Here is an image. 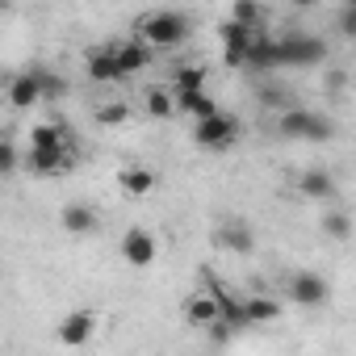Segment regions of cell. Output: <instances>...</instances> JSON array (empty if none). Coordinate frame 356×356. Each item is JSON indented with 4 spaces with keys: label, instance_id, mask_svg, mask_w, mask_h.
Segmentation results:
<instances>
[{
    "label": "cell",
    "instance_id": "obj_1",
    "mask_svg": "<svg viewBox=\"0 0 356 356\" xmlns=\"http://www.w3.org/2000/svg\"><path fill=\"white\" fill-rule=\"evenodd\" d=\"M193 34V17L181 13V9H155L147 17H138V42L155 55V51H172V47H181L185 38Z\"/></svg>",
    "mask_w": 356,
    "mask_h": 356
},
{
    "label": "cell",
    "instance_id": "obj_2",
    "mask_svg": "<svg viewBox=\"0 0 356 356\" xmlns=\"http://www.w3.org/2000/svg\"><path fill=\"white\" fill-rule=\"evenodd\" d=\"M239 134H243V122L235 113H227V109H218L206 122H193V143L202 151H231L239 143Z\"/></svg>",
    "mask_w": 356,
    "mask_h": 356
},
{
    "label": "cell",
    "instance_id": "obj_3",
    "mask_svg": "<svg viewBox=\"0 0 356 356\" xmlns=\"http://www.w3.org/2000/svg\"><path fill=\"white\" fill-rule=\"evenodd\" d=\"M327 59V42L314 34H281L277 38V67H314Z\"/></svg>",
    "mask_w": 356,
    "mask_h": 356
},
{
    "label": "cell",
    "instance_id": "obj_4",
    "mask_svg": "<svg viewBox=\"0 0 356 356\" xmlns=\"http://www.w3.org/2000/svg\"><path fill=\"white\" fill-rule=\"evenodd\" d=\"M277 130L285 134V138H306V143H327L331 134H335V122L331 118H323V113H310V109H289V113H281V122H277Z\"/></svg>",
    "mask_w": 356,
    "mask_h": 356
},
{
    "label": "cell",
    "instance_id": "obj_5",
    "mask_svg": "<svg viewBox=\"0 0 356 356\" xmlns=\"http://www.w3.org/2000/svg\"><path fill=\"white\" fill-rule=\"evenodd\" d=\"M22 168L34 172V176H67L76 168V147H55V151H38L30 147L22 155Z\"/></svg>",
    "mask_w": 356,
    "mask_h": 356
},
{
    "label": "cell",
    "instance_id": "obj_6",
    "mask_svg": "<svg viewBox=\"0 0 356 356\" xmlns=\"http://www.w3.org/2000/svg\"><path fill=\"white\" fill-rule=\"evenodd\" d=\"M289 302L293 306H302V310H318V306H327L331 302V285L318 277V273H293L289 277Z\"/></svg>",
    "mask_w": 356,
    "mask_h": 356
},
{
    "label": "cell",
    "instance_id": "obj_7",
    "mask_svg": "<svg viewBox=\"0 0 356 356\" xmlns=\"http://www.w3.org/2000/svg\"><path fill=\"white\" fill-rule=\"evenodd\" d=\"M92 331H97V314H92L88 306H80V310H72V314L55 327V339H59L63 348H80V343L92 339Z\"/></svg>",
    "mask_w": 356,
    "mask_h": 356
},
{
    "label": "cell",
    "instance_id": "obj_8",
    "mask_svg": "<svg viewBox=\"0 0 356 356\" xmlns=\"http://www.w3.org/2000/svg\"><path fill=\"white\" fill-rule=\"evenodd\" d=\"M155 235L151 231H143V227H130L126 235H122V260L130 264V268H147V264H155Z\"/></svg>",
    "mask_w": 356,
    "mask_h": 356
},
{
    "label": "cell",
    "instance_id": "obj_9",
    "mask_svg": "<svg viewBox=\"0 0 356 356\" xmlns=\"http://www.w3.org/2000/svg\"><path fill=\"white\" fill-rule=\"evenodd\" d=\"M109 55H113V67H118V76H122V80H126V76H138L143 67H151V51H147L138 38L113 42V47H109Z\"/></svg>",
    "mask_w": 356,
    "mask_h": 356
},
{
    "label": "cell",
    "instance_id": "obj_10",
    "mask_svg": "<svg viewBox=\"0 0 356 356\" xmlns=\"http://www.w3.org/2000/svg\"><path fill=\"white\" fill-rule=\"evenodd\" d=\"M298 193L306 197V202H335V176L327 172V168H306L302 176H298Z\"/></svg>",
    "mask_w": 356,
    "mask_h": 356
},
{
    "label": "cell",
    "instance_id": "obj_11",
    "mask_svg": "<svg viewBox=\"0 0 356 356\" xmlns=\"http://www.w3.org/2000/svg\"><path fill=\"white\" fill-rule=\"evenodd\" d=\"M59 222H63V231H67V235H97L101 214H97L88 202H67V206H63V214H59Z\"/></svg>",
    "mask_w": 356,
    "mask_h": 356
},
{
    "label": "cell",
    "instance_id": "obj_12",
    "mask_svg": "<svg viewBox=\"0 0 356 356\" xmlns=\"http://www.w3.org/2000/svg\"><path fill=\"white\" fill-rule=\"evenodd\" d=\"M181 314H185V323H189V327H202V331H210V327L218 323V306H214V298H210L206 289L189 293V298H185V306H181Z\"/></svg>",
    "mask_w": 356,
    "mask_h": 356
},
{
    "label": "cell",
    "instance_id": "obj_13",
    "mask_svg": "<svg viewBox=\"0 0 356 356\" xmlns=\"http://www.w3.org/2000/svg\"><path fill=\"white\" fill-rule=\"evenodd\" d=\"M118 185H122V193H130V197H147V193L159 185V176H155V168L126 163V168H118Z\"/></svg>",
    "mask_w": 356,
    "mask_h": 356
},
{
    "label": "cell",
    "instance_id": "obj_14",
    "mask_svg": "<svg viewBox=\"0 0 356 356\" xmlns=\"http://www.w3.org/2000/svg\"><path fill=\"white\" fill-rule=\"evenodd\" d=\"M172 109H176V113H189L193 122H206V118L218 113V101H214L206 88H202V92H176V97H172Z\"/></svg>",
    "mask_w": 356,
    "mask_h": 356
},
{
    "label": "cell",
    "instance_id": "obj_15",
    "mask_svg": "<svg viewBox=\"0 0 356 356\" xmlns=\"http://www.w3.org/2000/svg\"><path fill=\"white\" fill-rule=\"evenodd\" d=\"M243 67H252V72H273V67H277V38H273V34H256L252 47L243 51Z\"/></svg>",
    "mask_w": 356,
    "mask_h": 356
},
{
    "label": "cell",
    "instance_id": "obj_16",
    "mask_svg": "<svg viewBox=\"0 0 356 356\" xmlns=\"http://www.w3.org/2000/svg\"><path fill=\"white\" fill-rule=\"evenodd\" d=\"M84 67H88V76L97 80V84H118L122 76H118V67H113V55H109V47H97V51H88L84 55Z\"/></svg>",
    "mask_w": 356,
    "mask_h": 356
},
{
    "label": "cell",
    "instance_id": "obj_17",
    "mask_svg": "<svg viewBox=\"0 0 356 356\" xmlns=\"http://www.w3.org/2000/svg\"><path fill=\"white\" fill-rule=\"evenodd\" d=\"M38 101H42V88H38L34 72H22V76L9 84V105H17V109H30V105H38Z\"/></svg>",
    "mask_w": 356,
    "mask_h": 356
},
{
    "label": "cell",
    "instance_id": "obj_18",
    "mask_svg": "<svg viewBox=\"0 0 356 356\" xmlns=\"http://www.w3.org/2000/svg\"><path fill=\"white\" fill-rule=\"evenodd\" d=\"M273 318H281V302H273V298H243V327L273 323Z\"/></svg>",
    "mask_w": 356,
    "mask_h": 356
},
{
    "label": "cell",
    "instance_id": "obj_19",
    "mask_svg": "<svg viewBox=\"0 0 356 356\" xmlns=\"http://www.w3.org/2000/svg\"><path fill=\"white\" fill-rule=\"evenodd\" d=\"M227 22H235L243 30H264L268 26V9L264 5H252V0H239V5H231V17Z\"/></svg>",
    "mask_w": 356,
    "mask_h": 356
},
{
    "label": "cell",
    "instance_id": "obj_20",
    "mask_svg": "<svg viewBox=\"0 0 356 356\" xmlns=\"http://www.w3.org/2000/svg\"><path fill=\"white\" fill-rule=\"evenodd\" d=\"M30 147H38V151H55V147H72V143H67V134H63L59 122H38V126L30 130Z\"/></svg>",
    "mask_w": 356,
    "mask_h": 356
},
{
    "label": "cell",
    "instance_id": "obj_21",
    "mask_svg": "<svg viewBox=\"0 0 356 356\" xmlns=\"http://www.w3.org/2000/svg\"><path fill=\"white\" fill-rule=\"evenodd\" d=\"M172 84H176V92H202V88H206V67L181 63V67L172 72Z\"/></svg>",
    "mask_w": 356,
    "mask_h": 356
},
{
    "label": "cell",
    "instance_id": "obj_22",
    "mask_svg": "<svg viewBox=\"0 0 356 356\" xmlns=\"http://www.w3.org/2000/svg\"><path fill=\"white\" fill-rule=\"evenodd\" d=\"M214 239H218V248H227V252H235V256H248V252L256 248V239L248 235V227H222Z\"/></svg>",
    "mask_w": 356,
    "mask_h": 356
},
{
    "label": "cell",
    "instance_id": "obj_23",
    "mask_svg": "<svg viewBox=\"0 0 356 356\" xmlns=\"http://www.w3.org/2000/svg\"><path fill=\"white\" fill-rule=\"evenodd\" d=\"M97 122L101 126H122V122H130V105L126 101H105V105H97Z\"/></svg>",
    "mask_w": 356,
    "mask_h": 356
},
{
    "label": "cell",
    "instance_id": "obj_24",
    "mask_svg": "<svg viewBox=\"0 0 356 356\" xmlns=\"http://www.w3.org/2000/svg\"><path fill=\"white\" fill-rule=\"evenodd\" d=\"M34 80H38V88H42V101H55V97L67 92V80H63V76H51V72H38V67H34Z\"/></svg>",
    "mask_w": 356,
    "mask_h": 356
},
{
    "label": "cell",
    "instance_id": "obj_25",
    "mask_svg": "<svg viewBox=\"0 0 356 356\" xmlns=\"http://www.w3.org/2000/svg\"><path fill=\"white\" fill-rule=\"evenodd\" d=\"M147 113H151V118H172V113H176V109H172V92L151 88V92H147Z\"/></svg>",
    "mask_w": 356,
    "mask_h": 356
},
{
    "label": "cell",
    "instance_id": "obj_26",
    "mask_svg": "<svg viewBox=\"0 0 356 356\" xmlns=\"http://www.w3.org/2000/svg\"><path fill=\"white\" fill-rule=\"evenodd\" d=\"M260 97H264V105H268V109H281V113H289V109H298V105H293L298 97H293L289 88H264Z\"/></svg>",
    "mask_w": 356,
    "mask_h": 356
},
{
    "label": "cell",
    "instance_id": "obj_27",
    "mask_svg": "<svg viewBox=\"0 0 356 356\" xmlns=\"http://www.w3.org/2000/svg\"><path fill=\"white\" fill-rule=\"evenodd\" d=\"M323 235L348 239V235H352V218H348V214H323Z\"/></svg>",
    "mask_w": 356,
    "mask_h": 356
},
{
    "label": "cell",
    "instance_id": "obj_28",
    "mask_svg": "<svg viewBox=\"0 0 356 356\" xmlns=\"http://www.w3.org/2000/svg\"><path fill=\"white\" fill-rule=\"evenodd\" d=\"M22 168V155H17V147L5 138V134H0V176H13Z\"/></svg>",
    "mask_w": 356,
    "mask_h": 356
},
{
    "label": "cell",
    "instance_id": "obj_29",
    "mask_svg": "<svg viewBox=\"0 0 356 356\" xmlns=\"http://www.w3.org/2000/svg\"><path fill=\"white\" fill-rule=\"evenodd\" d=\"M339 30H343L348 38L356 34V5H343V9H339Z\"/></svg>",
    "mask_w": 356,
    "mask_h": 356
}]
</instances>
